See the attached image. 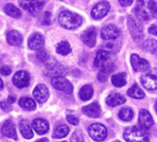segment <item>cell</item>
Segmentation results:
<instances>
[{
	"instance_id": "c3c4849f",
	"label": "cell",
	"mask_w": 157,
	"mask_h": 142,
	"mask_svg": "<svg viewBox=\"0 0 157 142\" xmlns=\"http://www.w3.org/2000/svg\"><path fill=\"white\" fill-rule=\"evenodd\" d=\"M62 142H66V141H62Z\"/></svg>"
},
{
	"instance_id": "f35d334b",
	"label": "cell",
	"mask_w": 157,
	"mask_h": 142,
	"mask_svg": "<svg viewBox=\"0 0 157 142\" xmlns=\"http://www.w3.org/2000/svg\"><path fill=\"white\" fill-rule=\"evenodd\" d=\"M11 73V68L8 65H3L1 67V74L3 76H9Z\"/></svg>"
},
{
	"instance_id": "836d02e7",
	"label": "cell",
	"mask_w": 157,
	"mask_h": 142,
	"mask_svg": "<svg viewBox=\"0 0 157 142\" xmlns=\"http://www.w3.org/2000/svg\"><path fill=\"white\" fill-rule=\"evenodd\" d=\"M71 142H84V139H83V136L82 134L77 130L76 132H74V134L72 135L71 136Z\"/></svg>"
},
{
	"instance_id": "8992f818",
	"label": "cell",
	"mask_w": 157,
	"mask_h": 142,
	"mask_svg": "<svg viewBox=\"0 0 157 142\" xmlns=\"http://www.w3.org/2000/svg\"><path fill=\"white\" fill-rule=\"evenodd\" d=\"M128 28L135 42H140L143 40L144 38L143 28L133 16L129 15L128 17Z\"/></svg>"
},
{
	"instance_id": "83f0119b",
	"label": "cell",
	"mask_w": 157,
	"mask_h": 142,
	"mask_svg": "<svg viewBox=\"0 0 157 142\" xmlns=\"http://www.w3.org/2000/svg\"><path fill=\"white\" fill-rule=\"evenodd\" d=\"M4 9H5V12L9 16H10L12 18L19 19V18L21 17V9H19L18 8H16L12 4H6L5 7H4Z\"/></svg>"
},
{
	"instance_id": "ffe728a7",
	"label": "cell",
	"mask_w": 157,
	"mask_h": 142,
	"mask_svg": "<svg viewBox=\"0 0 157 142\" xmlns=\"http://www.w3.org/2000/svg\"><path fill=\"white\" fill-rule=\"evenodd\" d=\"M82 113L89 117L97 118L101 114V108L98 103H93L89 105H86L82 108Z\"/></svg>"
},
{
	"instance_id": "9a60e30c",
	"label": "cell",
	"mask_w": 157,
	"mask_h": 142,
	"mask_svg": "<svg viewBox=\"0 0 157 142\" xmlns=\"http://www.w3.org/2000/svg\"><path fill=\"white\" fill-rule=\"evenodd\" d=\"M33 97L39 103H44L49 98V91L44 84L37 85L33 90Z\"/></svg>"
},
{
	"instance_id": "484cf974",
	"label": "cell",
	"mask_w": 157,
	"mask_h": 142,
	"mask_svg": "<svg viewBox=\"0 0 157 142\" xmlns=\"http://www.w3.org/2000/svg\"><path fill=\"white\" fill-rule=\"evenodd\" d=\"M19 104L21 107H22L23 109H26L28 111H33L36 108V103L28 97H22L20 99L19 101Z\"/></svg>"
},
{
	"instance_id": "2e32d148",
	"label": "cell",
	"mask_w": 157,
	"mask_h": 142,
	"mask_svg": "<svg viewBox=\"0 0 157 142\" xmlns=\"http://www.w3.org/2000/svg\"><path fill=\"white\" fill-rule=\"evenodd\" d=\"M96 37H97V32L95 28L91 27L87 29L86 31L83 32L82 34V42L88 45L89 47H94L96 43Z\"/></svg>"
},
{
	"instance_id": "4fadbf2b",
	"label": "cell",
	"mask_w": 157,
	"mask_h": 142,
	"mask_svg": "<svg viewBox=\"0 0 157 142\" xmlns=\"http://www.w3.org/2000/svg\"><path fill=\"white\" fill-rule=\"evenodd\" d=\"M110 5L106 1H101L99 2L92 10V17L95 20H100L106 16V14L109 12Z\"/></svg>"
},
{
	"instance_id": "44dd1931",
	"label": "cell",
	"mask_w": 157,
	"mask_h": 142,
	"mask_svg": "<svg viewBox=\"0 0 157 142\" xmlns=\"http://www.w3.org/2000/svg\"><path fill=\"white\" fill-rule=\"evenodd\" d=\"M33 128L39 134V135H44L48 132L49 130V124L46 120L43 118H37L34 119L32 123Z\"/></svg>"
},
{
	"instance_id": "ee69618b",
	"label": "cell",
	"mask_w": 157,
	"mask_h": 142,
	"mask_svg": "<svg viewBox=\"0 0 157 142\" xmlns=\"http://www.w3.org/2000/svg\"><path fill=\"white\" fill-rule=\"evenodd\" d=\"M37 142H48V139H47V138H41V139L38 140Z\"/></svg>"
},
{
	"instance_id": "bcb514c9",
	"label": "cell",
	"mask_w": 157,
	"mask_h": 142,
	"mask_svg": "<svg viewBox=\"0 0 157 142\" xmlns=\"http://www.w3.org/2000/svg\"><path fill=\"white\" fill-rule=\"evenodd\" d=\"M155 110H156V112H157V101H156V103H155Z\"/></svg>"
},
{
	"instance_id": "b9f144b4",
	"label": "cell",
	"mask_w": 157,
	"mask_h": 142,
	"mask_svg": "<svg viewBox=\"0 0 157 142\" xmlns=\"http://www.w3.org/2000/svg\"><path fill=\"white\" fill-rule=\"evenodd\" d=\"M148 32H149L151 34L157 36V26H155V25H151V26L149 28Z\"/></svg>"
},
{
	"instance_id": "5b68a950",
	"label": "cell",
	"mask_w": 157,
	"mask_h": 142,
	"mask_svg": "<svg viewBox=\"0 0 157 142\" xmlns=\"http://www.w3.org/2000/svg\"><path fill=\"white\" fill-rule=\"evenodd\" d=\"M44 72L48 77L56 78L66 75L67 70L64 65L57 63L53 57H50V59L45 63V69Z\"/></svg>"
},
{
	"instance_id": "ac0fdd59",
	"label": "cell",
	"mask_w": 157,
	"mask_h": 142,
	"mask_svg": "<svg viewBox=\"0 0 157 142\" xmlns=\"http://www.w3.org/2000/svg\"><path fill=\"white\" fill-rule=\"evenodd\" d=\"M139 124L140 126L144 129H148L153 125V119L147 110L145 109L140 110L139 114Z\"/></svg>"
},
{
	"instance_id": "d590c367",
	"label": "cell",
	"mask_w": 157,
	"mask_h": 142,
	"mask_svg": "<svg viewBox=\"0 0 157 142\" xmlns=\"http://www.w3.org/2000/svg\"><path fill=\"white\" fill-rule=\"evenodd\" d=\"M109 72H107V71H104V70H101L98 76H97V79L100 82H105L107 80L108 77H109Z\"/></svg>"
},
{
	"instance_id": "e0dca14e",
	"label": "cell",
	"mask_w": 157,
	"mask_h": 142,
	"mask_svg": "<svg viewBox=\"0 0 157 142\" xmlns=\"http://www.w3.org/2000/svg\"><path fill=\"white\" fill-rule=\"evenodd\" d=\"M44 44V38L39 32H34L28 40V45L32 50H41Z\"/></svg>"
},
{
	"instance_id": "d6a6232c",
	"label": "cell",
	"mask_w": 157,
	"mask_h": 142,
	"mask_svg": "<svg viewBox=\"0 0 157 142\" xmlns=\"http://www.w3.org/2000/svg\"><path fill=\"white\" fill-rule=\"evenodd\" d=\"M133 111L129 107L122 108L118 114V116L123 121H130L133 118Z\"/></svg>"
},
{
	"instance_id": "52a82bcc",
	"label": "cell",
	"mask_w": 157,
	"mask_h": 142,
	"mask_svg": "<svg viewBox=\"0 0 157 142\" xmlns=\"http://www.w3.org/2000/svg\"><path fill=\"white\" fill-rule=\"evenodd\" d=\"M141 83L147 90L153 91L157 89V68L149 69L142 75Z\"/></svg>"
},
{
	"instance_id": "603a6c76",
	"label": "cell",
	"mask_w": 157,
	"mask_h": 142,
	"mask_svg": "<svg viewBox=\"0 0 157 142\" xmlns=\"http://www.w3.org/2000/svg\"><path fill=\"white\" fill-rule=\"evenodd\" d=\"M7 41L12 46H21L22 43V35L18 31H10L7 34Z\"/></svg>"
},
{
	"instance_id": "7c38bea8",
	"label": "cell",
	"mask_w": 157,
	"mask_h": 142,
	"mask_svg": "<svg viewBox=\"0 0 157 142\" xmlns=\"http://www.w3.org/2000/svg\"><path fill=\"white\" fill-rule=\"evenodd\" d=\"M131 65L133 69L136 72H146L150 69V65L148 61H146L143 58H140L138 54H133L130 57Z\"/></svg>"
},
{
	"instance_id": "60d3db41",
	"label": "cell",
	"mask_w": 157,
	"mask_h": 142,
	"mask_svg": "<svg viewBox=\"0 0 157 142\" xmlns=\"http://www.w3.org/2000/svg\"><path fill=\"white\" fill-rule=\"evenodd\" d=\"M118 1L122 7H128L133 3V0H118Z\"/></svg>"
},
{
	"instance_id": "ba28073f",
	"label": "cell",
	"mask_w": 157,
	"mask_h": 142,
	"mask_svg": "<svg viewBox=\"0 0 157 142\" xmlns=\"http://www.w3.org/2000/svg\"><path fill=\"white\" fill-rule=\"evenodd\" d=\"M89 135L95 141H103L107 136V130L101 124H93L89 127Z\"/></svg>"
},
{
	"instance_id": "4316f807",
	"label": "cell",
	"mask_w": 157,
	"mask_h": 142,
	"mask_svg": "<svg viewBox=\"0 0 157 142\" xmlns=\"http://www.w3.org/2000/svg\"><path fill=\"white\" fill-rule=\"evenodd\" d=\"M142 48L146 52L157 55V41L155 40H146L142 43Z\"/></svg>"
},
{
	"instance_id": "8d00e7d4",
	"label": "cell",
	"mask_w": 157,
	"mask_h": 142,
	"mask_svg": "<svg viewBox=\"0 0 157 142\" xmlns=\"http://www.w3.org/2000/svg\"><path fill=\"white\" fill-rule=\"evenodd\" d=\"M67 122H68L70 125H78V117H76V116H74V115H71V114L67 115Z\"/></svg>"
},
{
	"instance_id": "7a4b0ae2",
	"label": "cell",
	"mask_w": 157,
	"mask_h": 142,
	"mask_svg": "<svg viewBox=\"0 0 157 142\" xmlns=\"http://www.w3.org/2000/svg\"><path fill=\"white\" fill-rule=\"evenodd\" d=\"M58 21L63 28L67 30H73L81 26L82 20L78 14L68 10H65L59 14Z\"/></svg>"
},
{
	"instance_id": "277c9868",
	"label": "cell",
	"mask_w": 157,
	"mask_h": 142,
	"mask_svg": "<svg viewBox=\"0 0 157 142\" xmlns=\"http://www.w3.org/2000/svg\"><path fill=\"white\" fill-rule=\"evenodd\" d=\"M94 65L101 70L111 73L114 69V64L111 60V54L105 50H100L94 58Z\"/></svg>"
},
{
	"instance_id": "d4e9b609",
	"label": "cell",
	"mask_w": 157,
	"mask_h": 142,
	"mask_svg": "<svg viewBox=\"0 0 157 142\" xmlns=\"http://www.w3.org/2000/svg\"><path fill=\"white\" fill-rule=\"evenodd\" d=\"M111 81L116 87H123L127 84V74L122 72L113 75L111 78Z\"/></svg>"
},
{
	"instance_id": "6da1fadb",
	"label": "cell",
	"mask_w": 157,
	"mask_h": 142,
	"mask_svg": "<svg viewBox=\"0 0 157 142\" xmlns=\"http://www.w3.org/2000/svg\"><path fill=\"white\" fill-rule=\"evenodd\" d=\"M135 15L141 21H149L151 17H157V3L154 0H137Z\"/></svg>"
},
{
	"instance_id": "4dcf8cb0",
	"label": "cell",
	"mask_w": 157,
	"mask_h": 142,
	"mask_svg": "<svg viewBox=\"0 0 157 142\" xmlns=\"http://www.w3.org/2000/svg\"><path fill=\"white\" fill-rule=\"evenodd\" d=\"M56 51L57 54H59L61 55H67L71 52V47L67 41H62L57 44Z\"/></svg>"
},
{
	"instance_id": "e575fe53",
	"label": "cell",
	"mask_w": 157,
	"mask_h": 142,
	"mask_svg": "<svg viewBox=\"0 0 157 142\" xmlns=\"http://www.w3.org/2000/svg\"><path fill=\"white\" fill-rule=\"evenodd\" d=\"M39 52H38V54H37V56H38V58L42 61V62H44V64L50 59V56L47 54V53H46V51H44V50H43V49H41V50H38Z\"/></svg>"
},
{
	"instance_id": "7dc6e473",
	"label": "cell",
	"mask_w": 157,
	"mask_h": 142,
	"mask_svg": "<svg viewBox=\"0 0 157 142\" xmlns=\"http://www.w3.org/2000/svg\"><path fill=\"white\" fill-rule=\"evenodd\" d=\"M114 142H121V141H118V140H116V141H114Z\"/></svg>"
},
{
	"instance_id": "3957f363",
	"label": "cell",
	"mask_w": 157,
	"mask_h": 142,
	"mask_svg": "<svg viewBox=\"0 0 157 142\" xmlns=\"http://www.w3.org/2000/svg\"><path fill=\"white\" fill-rule=\"evenodd\" d=\"M124 137L127 142H149V134L142 127L127 128L124 132Z\"/></svg>"
},
{
	"instance_id": "7bdbcfd3",
	"label": "cell",
	"mask_w": 157,
	"mask_h": 142,
	"mask_svg": "<svg viewBox=\"0 0 157 142\" xmlns=\"http://www.w3.org/2000/svg\"><path fill=\"white\" fill-rule=\"evenodd\" d=\"M8 100H9V103H15V101H16V98L14 97V96H9V98H8Z\"/></svg>"
},
{
	"instance_id": "cb8c5ba5",
	"label": "cell",
	"mask_w": 157,
	"mask_h": 142,
	"mask_svg": "<svg viewBox=\"0 0 157 142\" xmlns=\"http://www.w3.org/2000/svg\"><path fill=\"white\" fill-rule=\"evenodd\" d=\"M19 128L20 131L21 133V135L23 136V137H25L26 139H30L33 136V129L29 124V122L27 120H22L20 122L19 124Z\"/></svg>"
},
{
	"instance_id": "f546056e",
	"label": "cell",
	"mask_w": 157,
	"mask_h": 142,
	"mask_svg": "<svg viewBox=\"0 0 157 142\" xmlns=\"http://www.w3.org/2000/svg\"><path fill=\"white\" fill-rule=\"evenodd\" d=\"M68 132H69L68 126H67L65 125H58L56 127L52 136L54 138H63V137L67 136Z\"/></svg>"
},
{
	"instance_id": "1f68e13d",
	"label": "cell",
	"mask_w": 157,
	"mask_h": 142,
	"mask_svg": "<svg viewBox=\"0 0 157 142\" xmlns=\"http://www.w3.org/2000/svg\"><path fill=\"white\" fill-rule=\"evenodd\" d=\"M94 90L90 85L83 86L80 91V97L82 101H88L93 97Z\"/></svg>"
},
{
	"instance_id": "30bf717a",
	"label": "cell",
	"mask_w": 157,
	"mask_h": 142,
	"mask_svg": "<svg viewBox=\"0 0 157 142\" xmlns=\"http://www.w3.org/2000/svg\"><path fill=\"white\" fill-rule=\"evenodd\" d=\"M21 6L31 12L33 15L38 14L44 6V1L42 0H23L21 2Z\"/></svg>"
},
{
	"instance_id": "9c48e42d",
	"label": "cell",
	"mask_w": 157,
	"mask_h": 142,
	"mask_svg": "<svg viewBox=\"0 0 157 142\" xmlns=\"http://www.w3.org/2000/svg\"><path fill=\"white\" fill-rule=\"evenodd\" d=\"M52 86L59 91H62L67 94H71L73 92V87L72 84L64 77H56L52 79Z\"/></svg>"
},
{
	"instance_id": "5bb4252c",
	"label": "cell",
	"mask_w": 157,
	"mask_h": 142,
	"mask_svg": "<svg viewBox=\"0 0 157 142\" xmlns=\"http://www.w3.org/2000/svg\"><path fill=\"white\" fill-rule=\"evenodd\" d=\"M119 30L114 24H108L105 26L101 31V36L105 41L115 40L119 36Z\"/></svg>"
},
{
	"instance_id": "f1b7e54d",
	"label": "cell",
	"mask_w": 157,
	"mask_h": 142,
	"mask_svg": "<svg viewBox=\"0 0 157 142\" xmlns=\"http://www.w3.org/2000/svg\"><path fill=\"white\" fill-rule=\"evenodd\" d=\"M128 95H129L130 97H132L134 99H142V98H144L145 93L137 84H134L128 91Z\"/></svg>"
},
{
	"instance_id": "7402d4cb",
	"label": "cell",
	"mask_w": 157,
	"mask_h": 142,
	"mask_svg": "<svg viewBox=\"0 0 157 142\" xmlns=\"http://www.w3.org/2000/svg\"><path fill=\"white\" fill-rule=\"evenodd\" d=\"M105 102L107 105L111 107H115V106H117L126 103V98L118 92H112L111 94L108 95Z\"/></svg>"
},
{
	"instance_id": "ab89813d",
	"label": "cell",
	"mask_w": 157,
	"mask_h": 142,
	"mask_svg": "<svg viewBox=\"0 0 157 142\" xmlns=\"http://www.w3.org/2000/svg\"><path fill=\"white\" fill-rule=\"evenodd\" d=\"M1 108H2V110H4L6 112H10L12 109V107L10 104V103H6V102H2L1 103Z\"/></svg>"
},
{
	"instance_id": "8fae6325",
	"label": "cell",
	"mask_w": 157,
	"mask_h": 142,
	"mask_svg": "<svg viewBox=\"0 0 157 142\" xmlns=\"http://www.w3.org/2000/svg\"><path fill=\"white\" fill-rule=\"evenodd\" d=\"M12 80H13V84L17 88L19 89L26 88L30 85V75L26 71L21 70L18 71L17 73H15Z\"/></svg>"
},
{
	"instance_id": "d6986e66",
	"label": "cell",
	"mask_w": 157,
	"mask_h": 142,
	"mask_svg": "<svg viewBox=\"0 0 157 142\" xmlns=\"http://www.w3.org/2000/svg\"><path fill=\"white\" fill-rule=\"evenodd\" d=\"M1 132L4 136L13 138V139H17V132H16V125L15 123L12 120H8L4 123V125H2L1 128Z\"/></svg>"
},
{
	"instance_id": "f6af8a7d",
	"label": "cell",
	"mask_w": 157,
	"mask_h": 142,
	"mask_svg": "<svg viewBox=\"0 0 157 142\" xmlns=\"http://www.w3.org/2000/svg\"><path fill=\"white\" fill-rule=\"evenodd\" d=\"M0 83H1V89H3V81L0 80Z\"/></svg>"
},
{
	"instance_id": "74e56055",
	"label": "cell",
	"mask_w": 157,
	"mask_h": 142,
	"mask_svg": "<svg viewBox=\"0 0 157 142\" xmlns=\"http://www.w3.org/2000/svg\"><path fill=\"white\" fill-rule=\"evenodd\" d=\"M43 24L44 25H50L51 24V13L50 12H45L44 19H43Z\"/></svg>"
}]
</instances>
